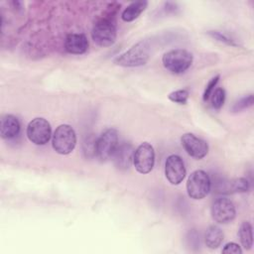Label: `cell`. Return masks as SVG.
<instances>
[{"instance_id": "obj_12", "label": "cell", "mask_w": 254, "mask_h": 254, "mask_svg": "<svg viewBox=\"0 0 254 254\" xmlns=\"http://www.w3.org/2000/svg\"><path fill=\"white\" fill-rule=\"evenodd\" d=\"M213 190L218 193H235L245 192L249 190V183L245 178L233 180H218L213 185Z\"/></svg>"}, {"instance_id": "obj_23", "label": "cell", "mask_w": 254, "mask_h": 254, "mask_svg": "<svg viewBox=\"0 0 254 254\" xmlns=\"http://www.w3.org/2000/svg\"><path fill=\"white\" fill-rule=\"evenodd\" d=\"M218 80H219V75H215L214 77H212V78L208 81V83L206 84V86H205V88H204L203 94H202V98H203L204 101H206V100L210 97V95H211V93L213 92L214 87L216 86Z\"/></svg>"}, {"instance_id": "obj_14", "label": "cell", "mask_w": 254, "mask_h": 254, "mask_svg": "<svg viewBox=\"0 0 254 254\" xmlns=\"http://www.w3.org/2000/svg\"><path fill=\"white\" fill-rule=\"evenodd\" d=\"M88 41L83 34H68L64 41V49L72 55H80L86 52Z\"/></svg>"}, {"instance_id": "obj_6", "label": "cell", "mask_w": 254, "mask_h": 254, "mask_svg": "<svg viewBox=\"0 0 254 254\" xmlns=\"http://www.w3.org/2000/svg\"><path fill=\"white\" fill-rule=\"evenodd\" d=\"M210 189L211 181L204 171L196 170L190 175L187 182V190L190 197L201 199L208 194Z\"/></svg>"}, {"instance_id": "obj_3", "label": "cell", "mask_w": 254, "mask_h": 254, "mask_svg": "<svg viewBox=\"0 0 254 254\" xmlns=\"http://www.w3.org/2000/svg\"><path fill=\"white\" fill-rule=\"evenodd\" d=\"M192 55L184 49L171 50L164 54L162 62L164 66L173 73L185 72L192 64Z\"/></svg>"}, {"instance_id": "obj_24", "label": "cell", "mask_w": 254, "mask_h": 254, "mask_svg": "<svg viewBox=\"0 0 254 254\" xmlns=\"http://www.w3.org/2000/svg\"><path fill=\"white\" fill-rule=\"evenodd\" d=\"M222 253H225V254H241L242 253V249H241V247L237 243L230 242V243H227L223 247Z\"/></svg>"}, {"instance_id": "obj_9", "label": "cell", "mask_w": 254, "mask_h": 254, "mask_svg": "<svg viewBox=\"0 0 254 254\" xmlns=\"http://www.w3.org/2000/svg\"><path fill=\"white\" fill-rule=\"evenodd\" d=\"M236 211L233 202L226 197L215 199L211 205V216L214 221L226 224L231 222L235 217Z\"/></svg>"}, {"instance_id": "obj_2", "label": "cell", "mask_w": 254, "mask_h": 254, "mask_svg": "<svg viewBox=\"0 0 254 254\" xmlns=\"http://www.w3.org/2000/svg\"><path fill=\"white\" fill-rule=\"evenodd\" d=\"M91 37L100 47H110L116 41V27L111 17H102L95 22L91 31Z\"/></svg>"}, {"instance_id": "obj_4", "label": "cell", "mask_w": 254, "mask_h": 254, "mask_svg": "<svg viewBox=\"0 0 254 254\" xmlns=\"http://www.w3.org/2000/svg\"><path fill=\"white\" fill-rule=\"evenodd\" d=\"M53 148L61 155L71 153L76 144V135L73 128L67 124H62L57 127L53 135Z\"/></svg>"}, {"instance_id": "obj_1", "label": "cell", "mask_w": 254, "mask_h": 254, "mask_svg": "<svg viewBox=\"0 0 254 254\" xmlns=\"http://www.w3.org/2000/svg\"><path fill=\"white\" fill-rule=\"evenodd\" d=\"M151 54V45L148 40H142L132 46L125 53L114 59V64L125 67H135L144 65Z\"/></svg>"}, {"instance_id": "obj_16", "label": "cell", "mask_w": 254, "mask_h": 254, "mask_svg": "<svg viewBox=\"0 0 254 254\" xmlns=\"http://www.w3.org/2000/svg\"><path fill=\"white\" fill-rule=\"evenodd\" d=\"M147 5H148L147 1H135L130 3L121 14L122 20L125 22L134 21L147 8Z\"/></svg>"}, {"instance_id": "obj_22", "label": "cell", "mask_w": 254, "mask_h": 254, "mask_svg": "<svg viewBox=\"0 0 254 254\" xmlns=\"http://www.w3.org/2000/svg\"><path fill=\"white\" fill-rule=\"evenodd\" d=\"M208 35H210L212 38H214L215 40L219 41V42H223L227 45H231V46H235L236 44L234 43V40H232L230 37H228L226 34L219 32V31H209Z\"/></svg>"}, {"instance_id": "obj_8", "label": "cell", "mask_w": 254, "mask_h": 254, "mask_svg": "<svg viewBox=\"0 0 254 254\" xmlns=\"http://www.w3.org/2000/svg\"><path fill=\"white\" fill-rule=\"evenodd\" d=\"M133 164L140 174H148L155 164V151L151 144L144 142L140 144L134 152Z\"/></svg>"}, {"instance_id": "obj_15", "label": "cell", "mask_w": 254, "mask_h": 254, "mask_svg": "<svg viewBox=\"0 0 254 254\" xmlns=\"http://www.w3.org/2000/svg\"><path fill=\"white\" fill-rule=\"evenodd\" d=\"M20 121L16 116L7 114L2 117L0 123V134L3 139L10 140L17 137L20 133Z\"/></svg>"}, {"instance_id": "obj_18", "label": "cell", "mask_w": 254, "mask_h": 254, "mask_svg": "<svg viewBox=\"0 0 254 254\" xmlns=\"http://www.w3.org/2000/svg\"><path fill=\"white\" fill-rule=\"evenodd\" d=\"M238 237L241 245L245 249H250L253 245V232L252 225L248 221H243L238 230Z\"/></svg>"}, {"instance_id": "obj_17", "label": "cell", "mask_w": 254, "mask_h": 254, "mask_svg": "<svg viewBox=\"0 0 254 254\" xmlns=\"http://www.w3.org/2000/svg\"><path fill=\"white\" fill-rule=\"evenodd\" d=\"M223 240V232L222 230L216 226L211 225L207 228L204 235L205 245L210 249H215L222 243Z\"/></svg>"}, {"instance_id": "obj_10", "label": "cell", "mask_w": 254, "mask_h": 254, "mask_svg": "<svg viewBox=\"0 0 254 254\" xmlns=\"http://www.w3.org/2000/svg\"><path fill=\"white\" fill-rule=\"evenodd\" d=\"M186 167L183 159L178 155H170L165 163V176L172 185H179L186 177Z\"/></svg>"}, {"instance_id": "obj_21", "label": "cell", "mask_w": 254, "mask_h": 254, "mask_svg": "<svg viewBox=\"0 0 254 254\" xmlns=\"http://www.w3.org/2000/svg\"><path fill=\"white\" fill-rule=\"evenodd\" d=\"M190 96L188 89H178L169 94V99L178 104H186Z\"/></svg>"}, {"instance_id": "obj_11", "label": "cell", "mask_w": 254, "mask_h": 254, "mask_svg": "<svg viewBox=\"0 0 254 254\" xmlns=\"http://www.w3.org/2000/svg\"><path fill=\"white\" fill-rule=\"evenodd\" d=\"M185 151L192 158L202 159L208 152L207 143L191 133H186L181 138Z\"/></svg>"}, {"instance_id": "obj_7", "label": "cell", "mask_w": 254, "mask_h": 254, "mask_svg": "<svg viewBox=\"0 0 254 254\" xmlns=\"http://www.w3.org/2000/svg\"><path fill=\"white\" fill-rule=\"evenodd\" d=\"M27 137L36 145L47 144L52 136L51 124L45 118H35L27 126Z\"/></svg>"}, {"instance_id": "obj_19", "label": "cell", "mask_w": 254, "mask_h": 254, "mask_svg": "<svg viewBox=\"0 0 254 254\" xmlns=\"http://www.w3.org/2000/svg\"><path fill=\"white\" fill-rule=\"evenodd\" d=\"M211 106L214 109H220L225 101V90L222 87L215 88L211 93Z\"/></svg>"}, {"instance_id": "obj_13", "label": "cell", "mask_w": 254, "mask_h": 254, "mask_svg": "<svg viewBox=\"0 0 254 254\" xmlns=\"http://www.w3.org/2000/svg\"><path fill=\"white\" fill-rule=\"evenodd\" d=\"M134 149L132 144L128 142L119 143L112 159L114 161L115 166L120 170H127L133 163Z\"/></svg>"}, {"instance_id": "obj_20", "label": "cell", "mask_w": 254, "mask_h": 254, "mask_svg": "<svg viewBox=\"0 0 254 254\" xmlns=\"http://www.w3.org/2000/svg\"><path fill=\"white\" fill-rule=\"evenodd\" d=\"M254 102V98H253V94H248L246 96L241 97L240 99H238L232 106L231 110L233 112H240L244 109L249 108L250 106L253 105Z\"/></svg>"}, {"instance_id": "obj_5", "label": "cell", "mask_w": 254, "mask_h": 254, "mask_svg": "<svg viewBox=\"0 0 254 254\" xmlns=\"http://www.w3.org/2000/svg\"><path fill=\"white\" fill-rule=\"evenodd\" d=\"M118 145V132L113 128L106 129L95 141V156L102 162L112 159Z\"/></svg>"}]
</instances>
